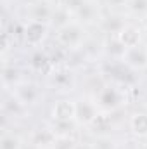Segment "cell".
Instances as JSON below:
<instances>
[{
    "mask_svg": "<svg viewBox=\"0 0 147 149\" xmlns=\"http://www.w3.org/2000/svg\"><path fill=\"white\" fill-rule=\"evenodd\" d=\"M74 21H78L80 24L83 26H88V24H99L101 19H102V14H101V5L95 2V0H85L83 5L73 14Z\"/></svg>",
    "mask_w": 147,
    "mask_h": 149,
    "instance_id": "7",
    "label": "cell"
},
{
    "mask_svg": "<svg viewBox=\"0 0 147 149\" xmlns=\"http://www.w3.org/2000/svg\"><path fill=\"white\" fill-rule=\"evenodd\" d=\"M126 24H130L126 16H123V14H109V16H102L101 23H99V28L104 33H107L109 37H118Z\"/></svg>",
    "mask_w": 147,
    "mask_h": 149,
    "instance_id": "11",
    "label": "cell"
},
{
    "mask_svg": "<svg viewBox=\"0 0 147 149\" xmlns=\"http://www.w3.org/2000/svg\"><path fill=\"white\" fill-rule=\"evenodd\" d=\"M30 68L33 71H38V73H50L54 70L52 63H50V57H49V52H43L37 49L31 56H30Z\"/></svg>",
    "mask_w": 147,
    "mask_h": 149,
    "instance_id": "17",
    "label": "cell"
},
{
    "mask_svg": "<svg viewBox=\"0 0 147 149\" xmlns=\"http://www.w3.org/2000/svg\"><path fill=\"white\" fill-rule=\"evenodd\" d=\"M76 149H92V146H90V142L88 144H78Z\"/></svg>",
    "mask_w": 147,
    "mask_h": 149,
    "instance_id": "26",
    "label": "cell"
},
{
    "mask_svg": "<svg viewBox=\"0 0 147 149\" xmlns=\"http://www.w3.org/2000/svg\"><path fill=\"white\" fill-rule=\"evenodd\" d=\"M126 10L133 16H147V0H130Z\"/></svg>",
    "mask_w": 147,
    "mask_h": 149,
    "instance_id": "23",
    "label": "cell"
},
{
    "mask_svg": "<svg viewBox=\"0 0 147 149\" xmlns=\"http://www.w3.org/2000/svg\"><path fill=\"white\" fill-rule=\"evenodd\" d=\"M144 45L147 47V33H144Z\"/></svg>",
    "mask_w": 147,
    "mask_h": 149,
    "instance_id": "27",
    "label": "cell"
},
{
    "mask_svg": "<svg viewBox=\"0 0 147 149\" xmlns=\"http://www.w3.org/2000/svg\"><path fill=\"white\" fill-rule=\"evenodd\" d=\"M28 109L30 108H26L14 94H9L2 104V111H3L5 118H23V114H26Z\"/></svg>",
    "mask_w": 147,
    "mask_h": 149,
    "instance_id": "16",
    "label": "cell"
},
{
    "mask_svg": "<svg viewBox=\"0 0 147 149\" xmlns=\"http://www.w3.org/2000/svg\"><path fill=\"white\" fill-rule=\"evenodd\" d=\"M10 94H14L26 108L37 106L38 102H40V99H42V95H43L40 85L35 83V81H28V80H24V81H21L17 87H14V88L10 90Z\"/></svg>",
    "mask_w": 147,
    "mask_h": 149,
    "instance_id": "4",
    "label": "cell"
},
{
    "mask_svg": "<svg viewBox=\"0 0 147 149\" xmlns=\"http://www.w3.org/2000/svg\"><path fill=\"white\" fill-rule=\"evenodd\" d=\"M85 33H87L85 26L73 19L66 26L55 30V45L64 49V50H68V52L80 50L85 45V42H87V35Z\"/></svg>",
    "mask_w": 147,
    "mask_h": 149,
    "instance_id": "1",
    "label": "cell"
},
{
    "mask_svg": "<svg viewBox=\"0 0 147 149\" xmlns=\"http://www.w3.org/2000/svg\"><path fill=\"white\" fill-rule=\"evenodd\" d=\"M146 102H147V97H146Z\"/></svg>",
    "mask_w": 147,
    "mask_h": 149,
    "instance_id": "29",
    "label": "cell"
},
{
    "mask_svg": "<svg viewBox=\"0 0 147 149\" xmlns=\"http://www.w3.org/2000/svg\"><path fill=\"white\" fill-rule=\"evenodd\" d=\"M116 38L121 42V45L125 49H132V47H137V45L144 43V31H142V28H139V26L130 23V24H126L121 30V33Z\"/></svg>",
    "mask_w": 147,
    "mask_h": 149,
    "instance_id": "12",
    "label": "cell"
},
{
    "mask_svg": "<svg viewBox=\"0 0 147 149\" xmlns=\"http://www.w3.org/2000/svg\"><path fill=\"white\" fill-rule=\"evenodd\" d=\"M21 81H24L23 71L16 64H10V63L3 61V64H2V83H3V88L5 90H12Z\"/></svg>",
    "mask_w": 147,
    "mask_h": 149,
    "instance_id": "13",
    "label": "cell"
},
{
    "mask_svg": "<svg viewBox=\"0 0 147 149\" xmlns=\"http://www.w3.org/2000/svg\"><path fill=\"white\" fill-rule=\"evenodd\" d=\"M78 141L74 139V135H62V137H55V142L52 149H76Z\"/></svg>",
    "mask_w": 147,
    "mask_h": 149,
    "instance_id": "24",
    "label": "cell"
},
{
    "mask_svg": "<svg viewBox=\"0 0 147 149\" xmlns=\"http://www.w3.org/2000/svg\"><path fill=\"white\" fill-rule=\"evenodd\" d=\"M74 114H76V102L68 97L55 101L50 111V116L54 121H73Z\"/></svg>",
    "mask_w": 147,
    "mask_h": 149,
    "instance_id": "9",
    "label": "cell"
},
{
    "mask_svg": "<svg viewBox=\"0 0 147 149\" xmlns=\"http://www.w3.org/2000/svg\"><path fill=\"white\" fill-rule=\"evenodd\" d=\"M0 149H24L23 139L14 132H3L0 139Z\"/></svg>",
    "mask_w": 147,
    "mask_h": 149,
    "instance_id": "21",
    "label": "cell"
},
{
    "mask_svg": "<svg viewBox=\"0 0 147 149\" xmlns=\"http://www.w3.org/2000/svg\"><path fill=\"white\" fill-rule=\"evenodd\" d=\"M130 130L135 137L147 139V111H137L130 116Z\"/></svg>",
    "mask_w": 147,
    "mask_h": 149,
    "instance_id": "18",
    "label": "cell"
},
{
    "mask_svg": "<svg viewBox=\"0 0 147 149\" xmlns=\"http://www.w3.org/2000/svg\"><path fill=\"white\" fill-rule=\"evenodd\" d=\"M112 113H106L101 111L99 116L87 127L88 130H92L94 137L95 135H112V128H114V123H112Z\"/></svg>",
    "mask_w": 147,
    "mask_h": 149,
    "instance_id": "15",
    "label": "cell"
},
{
    "mask_svg": "<svg viewBox=\"0 0 147 149\" xmlns=\"http://www.w3.org/2000/svg\"><path fill=\"white\" fill-rule=\"evenodd\" d=\"M94 99L99 109L106 113H114L125 106V92L119 85H114V83L102 85L101 90L94 95Z\"/></svg>",
    "mask_w": 147,
    "mask_h": 149,
    "instance_id": "2",
    "label": "cell"
},
{
    "mask_svg": "<svg viewBox=\"0 0 147 149\" xmlns=\"http://www.w3.org/2000/svg\"><path fill=\"white\" fill-rule=\"evenodd\" d=\"M80 125L76 123V121H54L52 120V125H50V128L54 130V134L57 135V137H62V135H74V132H76V128H78Z\"/></svg>",
    "mask_w": 147,
    "mask_h": 149,
    "instance_id": "20",
    "label": "cell"
},
{
    "mask_svg": "<svg viewBox=\"0 0 147 149\" xmlns=\"http://www.w3.org/2000/svg\"><path fill=\"white\" fill-rule=\"evenodd\" d=\"M54 10H55V5L50 3L49 0H35L28 10V14H30L28 21H40V23H47L50 26Z\"/></svg>",
    "mask_w": 147,
    "mask_h": 149,
    "instance_id": "10",
    "label": "cell"
},
{
    "mask_svg": "<svg viewBox=\"0 0 147 149\" xmlns=\"http://www.w3.org/2000/svg\"><path fill=\"white\" fill-rule=\"evenodd\" d=\"M49 24L47 23H40V21H28L24 26H23V42L28 45V47H33L38 49L45 38L49 35Z\"/></svg>",
    "mask_w": 147,
    "mask_h": 149,
    "instance_id": "3",
    "label": "cell"
},
{
    "mask_svg": "<svg viewBox=\"0 0 147 149\" xmlns=\"http://www.w3.org/2000/svg\"><path fill=\"white\" fill-rule=\"evenodd\" d=\"M125 50H126V49L121 45V42L116 37H109V40L104 43V52L111 57V61H121Z\"/></svg>",
    "mask_w": 147,
    "mask_h": 149,
    "instance_id": "19",
    "label": "cell"
},
{
    "mask_svg": "<svg viewBox=\"0 0 147 149\" xmlns=\"http://www.w3.org/2000/svg\"><path fill=\"white\" fill-rule=\"evenodd\" d=\"M74 83V73L69 68H54L49 73V85L57 90V92H69L73 90Z\"/></svg>",
    "mask_w": 147,
    "mask_h": 149,
    "instance_id": "6",
    "label": "cell"
},
{
    "mask_svg": "<svg viewBox=\"0 0 147 149\" xmlns=\"http://www.w3.org/2000/svg\"><path fill=\"white\" fill-rule=\"evenodd\" d=\"M128 2H130V0H104V3H106L107 7H112V9H119V7L126 9V7H128Z\"/></svg>",
    "mask_w": 147,
    "mask_h": 149,
    "instance_id": "25",
    "label": "cell"
},
{
    "mask_svg": "<svg viewBox=\"0 0 147 149\" xmlns=\"http://www.w3.org/2000/svg\"><path fill=\"white\" fill-rule=\"evenodd\" d=\"M76 102V114H74V121L80 127H88L97 116H99V106L95 102V99H88V97H80L74 101Z\"/></svg>",
    "mask_w": 147,
    "mask_h": 149,
    "instance_id": "5",
    "label": "cell"
},
{
    "mask_svg": "<svg viewBox=\"0 0 147 149\" xmlns=\"http://www.w3.org/2000/svg\"><path fill=\"white\" fill-rule=\"evenodd\" d=\"M92 149H119L118 141L112 135H95L90 141Z\"/></svg>",
    "mask_w": 147,
    "mask_h": 149,
    "instance_id": "22",
    "label": "cell"
},
{
    "mask_svg": "<svg viewBox=\"0 0 147 149\" xmlns=\"http://www.w3.org/2000/svg\"><path fill=\"white\" fill-rule=\"evenodd\" d=\"M55 134L50 127L47 128H38L30 135V146L37 149H52L54 142H55Z\"/></svg>",
    "mask_w": 147,
    "mask_h": 149,
    "instance_id": "14",
    "label": "cell"
},
{
    "mask_svg": "<svg viewBox=\"0 0 147 149\" xmlns=\"http://www.w3.org/2000/svg\"><path fill=\"white\" fill-rule=\"evenodd\" d=\"M146 24H147V16H146Z\"/></svg>",
    "mask_w": 147,
    "mask_h": 149,
    "instance_id": "28",
    "label": "cell"
},
{
    "mask_svg": "<svg viewBox=\"0 0 147 149\" xmlns=\"http://www.w3.org/2000/svg\"><path fill=\"white\" fill-rule=\"evenodd\" d=\"M121 63L126 68H130L132 71H144V70H147V47L142 43V45L126 49L125 54H123Z\"/></svg>",
    "mask_w": 147,
    "mask_h": 149,
    "instance_id": "8",
    "label": "cell"
}]
</instances>
